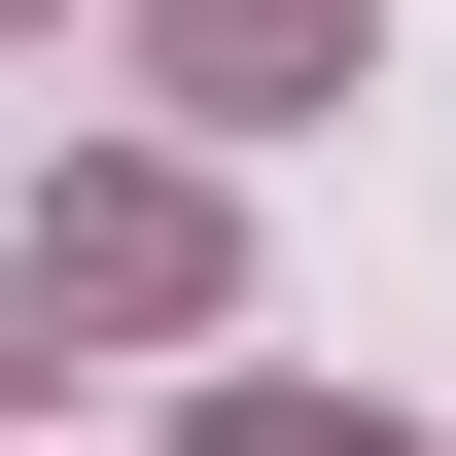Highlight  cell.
<instances>
[{"label": "cell", "mask_w": 456, "mask_h": 456, "mask_svg": "<svg viewBox=\"0 0 456 456\" xmlns=\"http://www.w3.org/2000/svg\"><path fill=\"white\" fill-rule=\"evenodd\" d=\"M141 70H175L211 141H316V106H351L387 36H351V0H141Z\"/></svg>", "instance_id": "obj_1"}, {"label": "cell", "mask_w": 456, "mask_h": 456, "mask_svg": "<svg viewBox=\"0 0 456 456\" xmlns=\"http://www.w3.org/2000/svg\"><path fill=\"white\" fill-rule=\"evenodd\" d=\"M36 281H70V316H211V175H70Z\"/></svg>", "instance_id": "obj_2"}, {"label": "cell", "mask_w": 456, "mask_h": 456, "mask_svg": "<svg viewBox=\"0 0 456 456\" xmlns=\"http://www.w3.org/2000/svg\"><path fill=\"white\" fill-rule=\"evenodd\" d=\"M175 456H387V421H316V387H246V421H175Z\"/></svg>", "instance_id": "obj_3"}, {"label": "cell", "mask_w": 456, "mask_h": 456, "mask_svg": "<svg viewBox=\"0 0 456 456\" xmlns=\"http://www.w3.org/2000/svg\"><path fill=\"white\" fill-rule=\"evenodd\" d=\"M36 316H70V281H36V246H0V387H36Z\"/></svg>", "instance_id": "obj_4"}]
</instances>
